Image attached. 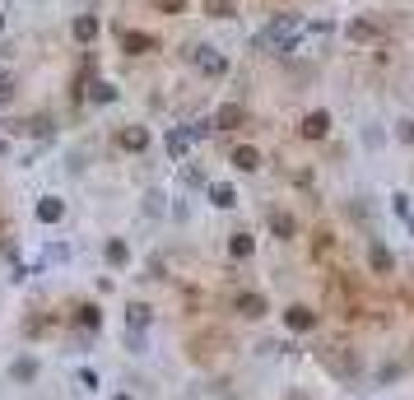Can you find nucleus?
Returning <instances> with one entry per match:
<instances>
[{"instance_id":"nucleus-13","label":"nucleus","mask_w":414,"mask_h":400,"mask_svg":"<svg viewBox=\"0 0 414 400\" xmlns=\"http://www.w3.org/2000/svg\"><path fill=\"white\" fill-rule=\"evenodd\" d=\"M270 233H275V237H293V233H298L293 214L289 210H270Z\"/></svg>"},{"instance_id":"nucleus-33","label":"nucleus","mask_w":414,"mask_h":400,"mask_svg":"<svg viewBox=\"0 0 414 400\" xmlns=\"http://www.w3.org/2000/svg\"><path fill=\"white\" fill-rule=\"evenodd\" d=\"M112 400H131V396H126V391H117V396H112Z\"/></svg>"},{"instance_id":"nucleus-30","label":"nucleus","mask_w":414,"mask_h":400,"mask_svg":"<svg viewBox=\"0 0 414 400\" xmlns=\"http://www.w3.org/2000/svg\"><path fill=\"white\" fill-rule=\"evenodd\" d=\"M66 256H70V252H66L61 242H52V247H47V261H66Z\"/></svg>"},{"instance_id":"nucleus-22","label":"nucleus","mask_w":414,"mask_h":400,"mask_svg":"<svg viewBox=\"0 0 414 400\" xmlns=\"http://www.w3.org/2000/svg\"><path fill=\"white\" fill-rule=\"evenodd\" d=\"M205 14H214V19H228V14H233V0H205Z\"/></svg>"},{"instance_id":"nucleus-29","label":"nucleus","mask_w":414,"mask_h":400,"mask_svg":"<svg viewBox=\"0 0 414 400\" xmlns=\"http://www.w3.org/2000/svg\"><path fill=\"white\" fill-rule=\"evenodd\" d=\"M187 187H205V172H201V167H187Z\"/></svg>"},{"instance_id":"nucleus-28","label":"nucleus","mask_w":414,"mask_h":400,"mask_svg":"<svg viewBox=\"0 0 414 400\" xmlns=\"http://www.w3.org/2000/svg\"><path fill=\"white\" fill-rule=\"evenodd\" d=\"M391 205H396V214H410V196H405V191H396Z\"/></svg>"},{"instance_id":"nucleus-15","label":"nucleus","mask_w":414,"mask_h":400,"mask_svg":"<svg viewBox=\"0 0 414 400\" xmlns=\"http://www.w3.org/2000/svg\"><path fill=\"white\" fill-rule=\"evenodd\" d=\"M345 37H349V42H372V37H377V23H372V19H354L345 28Z\"/></svg>"},{"instance_id":"nucleus-4","label":"nucleus","mask_w":414,"mask_h":400,"mask_svg":"<svg viewBox=\"0 0 414 400\" xmlns=\"http://www.w3.org/2000/svg\"><path fill=\"white\" fill-rule=\"evenodd\" d=\"M233 307H237V317L256 322V317H266V312H270V302H266V293H237Z\"/></svg>"},{"instance_id":"nucleus-14","label":"nucleus","mask_w":414,"mask_h":400,"mask_svg":"<svg viewBox=\"0 0 414 400\" xmlns=\"http://www.w3.org/2000/svg\"><path fill=\"white\" fill-rule=\"evenodd\" d=\"M10 377L19 382V387H28V382L37 377V358H28V354H23V358H14V363H10Z\"/></svg>"},{"instance_id":"nucleus-18","label":"nucleus","mask_w":414,"mask_h":400,"mask_svg":"<svg viewBox=\"0 0 414 400\" xmlns=\"http://www.w3.org/2000/svg\"><path fill=\"white\" fill-rule=\"evenodd\" d=\"M93 33H98V19H93V14H79L75 19V37L79 42H93Z\"/></svg>"},{"instance_id":"nucleus-1","label":"nucleus","mask_w":414,"mask_h":400,"mask_svg":"<svg viewBox=\"0 0 414 400\" xmlns=\"http://www.w3.org/2000/svg\"><path fill=\"white\" fill-rule=\"evenodd\" d=\"M298 37H302V19L298 14H275V19L256 33V47L261 52H293Z\"/></svg>"},{"instance_id":"nucleus-20","label":"nucleus","mask_w":414,"mask_h":400,"mask_svg":"<svg viewBox=\"0 0 414 400\" xmlns=\"http://www.w3.org/2000/svg\"><path fill=\"white\" fill-rule=\"evenodd\" d=\"M187 145H191V135H187V131H172V135H168V154H172V158L187 154Z\"/></svg>"},{"instance_id":"nucleus-26","label":"nucleus","mask_w":414,"mask_h":400,"mask_svg":"<svg viewBox=\"0 0 414 400\" xmlns=\"http://www.w3.org/2000/svg\"><path fill=\"white\" fill-rule=\"evenodd\" d=\"M396 135H401L405 145H414V117H405V122H396Z\"/></svg>"},{"instance_id":"nucleus-31","label":"nucleus","mask_w":414,"mask_h":400,"mask_svg":"<svg viewBox=\"0 0 414 400\" xmlns=\"http://www.w3.org/2000/svg\"><path fill=\"white\" fill-rule=\"evenodd\" d=\"M5 23H10V19H5V10H0V33H5Z\"/></svg>"},{"instance_id":"nucleus-23","label":"nucleus","mask_w":414,"mask_h":400,"mask_svg":"<svg viewBox=\"0 0 414 400\" xmlns=\"http://www.w3.org/2000/svg\"><path fill=\"white\" fill-rule=\"evenodd\" d=\"M98 307H93V302H84V307H79V326H89V331H98Z\"/></svg>"},{"instance_id":"nucleus-6","label":"nucleus","mask_w":414,"mask_h":400,"mask_svg":"<svg viewBox=\"0 0 414 400\" xmlns=\"http://www.w3.org/2000/svg\"><path fill=\"white\" fill-rule=\"evenodd\" d=\"M326 131H331V112H326V107H317V112L302 117V135H307V140H321Z\"/></svg>"},{"instance_id":"nucleus-12","label":"nucleus","mask_w":414,"mask_h":400,"mask_svg":"<svg viewBox=\"0 0 414 400\" xmlns=\"http://www.w3.org/2000/svg\"><path fill=\"white\" fill-rule=\"evenodd\" d=\"M214 126H219V131H237V126H242V107H237V102H224V107L214 112Z\"/></svg>"},{"instance_id":"nucleus-24","label":"nucleus","mask_w":414,"mask_h":400,"mask_svg":"<svg viewBox=\"0 0 414 400\" xmlns=\"http://www.w3.org/2000/svg\"><path fill=\"white\" fill-rule=\"evenodd\" d=\"M145 210L154 214V219H158L163 210H168V205H163V191H149V196H145Z\"/></svg>"},{"instance_id":"nucleus-25","label":"nucleus","mask_w":414,"mask_h":400,"mask_svg":"<svg viewBox=\"0 0 414 400\" xmlns=\"http://www.w3.org/2000/svg\"><path fill=\"white\" fill-rule=\"evenodd\" d=\"M126 349L131 354H145V331H126Z\"/></svg>"},{"instance_id":"nucleus-3","label":"nucleus","mask_w":414,"mask_h":400,"mask_svg":"<svg viewBox=\"0 0 414 400\" xmlns=\"http://www.w3.org/2000/svg\"><path fill=\"white\" fill-rule=\"evenodd\" d=\"M117 145H122L126 154H145L149 149V126H122V131H117Z\"/></svg>"},{"instance_id":"nucleus-21","label":"nucleus","mask_w":414,"mask_h":400,"mask_svg":"<svg viewBox=\"0 0 414 400\" xmlns=\"http://www.w3.org/2000/svg\"><path fill=\"white\" fill-rule=\"evenodd\" d=\"M122 42H126V52H131V56H140V52H145V47H154V42H149L145 33H126Z\"/></svg>"},{"instance_id":"nucleus-7","label":"nucleus","mask_w":414,"mask_h":400,"mask_svg":"<svg viewBox=\"0 0 414 400\" xmlns=\"http://www.w3.org/2000/svg\"><path fill=\"white\" fill-rule=\"evenodd\" d=\"M205 196H210L214 210H233V205H237V191L228 187V182H210V187H205Z\"/></svg>"},{"instance_id":"nucleus-17","label":"nucleus","mask_w":414,"mask_h":400,"mask_svg":"<svg viewBox=\"0 0 414 400\" xmlns=\"http://www.w3.org/2000/svg\"><path fill=\"white\" fill-rule=\"evenodd\" d=\"M228 252H233L237 261H247V256L256 252V242H252V233H233V237H228Z\"/></svg>"},{"instance_id":"nucleus-5","label":"nucleus","mask_w":414,"mask_h":400,"mask_svg":"<svg viewBox=\"0 0 414 400\" xmlns=\"http://www.w3.org/2000/svg\"><path fill=\"white\" fill-rule=\"evenodd\" d=\"M33 214H37V223H61V219H66V200H61V196H42Z\"/></svg>"},{"instance_id":"nucleus-10","label":"nucleus","mask_w":414,"mask_h":400,"mask_svg":"<svg viewBox=\"0 0 414 400\" xmlns=\"http://www.w3.org/2000/svg\"><path fill=\"white\" fill-rule=\"evenodd\" d=\"M149 322H154L149 302H131V307H126V331H149Z\"/></svg>"},{"instance_id":"nucleus-11","label":"nucleus","mask_w":414,"mask_h":400,"mask_svg":"<svg viewBox=\"0 0 414 400\" xmlns=\"http://www.w3.org/2000/svg\"><path fill=\"white\" fill-rule=\"evenodd\" d=\"M233 167H237V172H256V167H261V149L237 145V149H233Z\"/></svg>"},{"instance_id":"nucleus-9","label":"nucleus","mask_w":414,"mask_h":400,"mask_svg":"<svg viewBox=\"0 0 414 400\" xmlns=\"http://www.w3.org/2000/svg\"><path fill=\"white\" fill-rule=\"evenodd\" d=\"M368 266H372V275H391V270H396V256L386 252L382 242H372L368 247Z\"/></svg>"},{"instance_id":"nucleus-27","label":"nucleus","mask_w":414,"mask_h":400,"mask_svg":"<svg viewBox=\"0 0 414 400\" xmlns=\"http://www.w3.org/2000/svg\"><path fill=\"white\" fill-rule=\"evenodd\" d=\"M10 98H14V79L0 75V102H10Z\"/></svg>"},{"instance_id":"nucleus-2","label":"nucleus","mask_w":414,"mask_h":400,"mask_svg":"<svg viewBox=\"0 0 414 400\" xmlns=\"http://www.w3.org/2000/svg\"><path fill=\"white\" fill-rule=\"evenodd\" d=\"M191 61H196V70H201L205 79H224L228 75V56L219 52V47H210V42L196 47V52H191Z\"/></svg>"},{"instance_id":"nucleus-19","label":"nucleus","mask_w":414,"mask_h":400,"mask_svg":"<svg viewBox=\"0 0 414 400\" xmlns=\"http://www.w3.org/2000/svg\"><path fill=\"white\" fill-rule=\"evenodd\" d=\"M93 102H117V84H107V79H93Z\"/></svg>"},{"instance_id":"nucleus-32","label":"nucleus","mask_w":414,"mask_h":400,"mask_svg":"<svg viewBox=\"0 0 414 400\" xmlns=\"http://www.w3.org/2000/svg\"><path fill=\"white\" fill-rule=\"evenodd\" d=\"M405 223H410V233H414V214H405Z\"/></svg>"},{"instance_id":"nucleus-16","label":"nucleus","mask_w":414,"mask_h":400,"mask_svg":"<svg viewBox=\"0 0 414 400\" xmlns=\"http://www.w3.org/2000/svg\"><path fill=\"white\" fill-rule=\"evenodd\" d=\"M102 256H107L112 266H126V261H131V247H126L122 237H107V247H102Z\"/></svg>"},{"instance_id":"nucleus-8","label":"nucleus","mask_w":414,"mask_h":400,"mask_svg":"<svg viewBox=\"0 0 414 400\" xmlns=\"http://www.w3.org/2000/svg\"><path fill=\"white\" fill-rule=\"evenodd\" d=\"M284 326H289V331H312V326H317V312L302 307V302H293V307L284 312Z\"/></svg>"}]
</instances>
